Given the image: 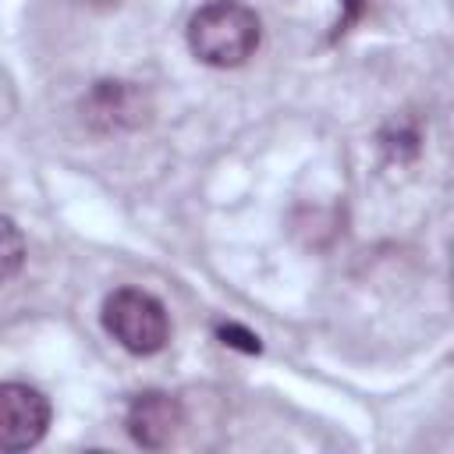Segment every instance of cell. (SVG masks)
<instances>
[{
	"label": "cell",
	"mask_w": 454,
	"mask_h": 454,
	"mask_svg": "<svg viewBox=\"0 0 454 454\" xmlns=\"http://www.w3.org/2000/svg\"><path fill=\"white\" fill-rule=\"evenodd\" d=\"M259 39V14L241 0H206L188 18V50L209 67H241Z\"/></svg>",
	"instance_id": "obj_1"
},
{
	"label": "cell",
	"mask_w": 454,
	"mask_h": 454,
	"mask_svg": "<svg viewBox=\"0 0 454 454\" xmlns=\"http://www.w3.org/2000/svg\"><path fill=\"white\" fill-rule=\"evenodd\" d=\"M106 333L131 355H156L170 340V316L163 301L142 287H117L103 301Z\"/></svg>",
	"instance_id": "obj_2"
},
{
	"label": "cell",
	"mask_w": 454,
	"mask_h": 454,
	"mask_svg": "<svg viewBox=\"0 0 454 454\" xmlns=\"http://www.w3.org/2000/svg\"><path fill=\"white\" fill-rule=\"evenodd\" d=\"M50 401L28 383H0V450H28L50 429Z\"/></svg>",
	"instance_id": "obj_3"
},
{
	"label": "cell",
	"mask_w": 454,
	"mask_h": 454,
	"mask_svg": "<svg viewBox=\"0 0 454 454\" xmlns=\"http://www.w3.org/2000/svg\"><path fill=\"white\" fill-rule=\"evenodd\" d=\"M124 426L138 447L160 450L174 440V433L181 426V404L163 390H142L131 397V404L124 411Z\"/></svg>",
	"instance_id": "obj_4"
},
{
	"label": "cell",
	"mask_w": 454,
	"mask_h": 454,
	"mask_svg": "<svg viewBox=\"0 0 454 454\" xmlns=\"http://www.w3.org/2000/svg\"><path fill=\"white\" fill-rule=\"evenodd\" d=\"M25 266V238L11 216H0V280H11Z\"/></svg>",
	"instance_id": "obj_5"
},
{
	"label": "cell",
	"mask_w": 454,
	"mask_h": 454,
	"mask_svg": "<svg viewBox=\"0 0 454 454\" xmlns=\"http://www.w3.org/2000/svg\"><path fill=\"white\" fill-rule=\"evenodd\" d=\"M216 337H220V344L238 348V351H245V355H259V351H262L259 337H255L248 326H241V323H216Z\"/></svg>",
	"instance_id": "obj_6"
},
{
	"label": "cell",
	"mask_w": 454,
	"mask_h": 454,
	"mask_svg": "<svg viewBox=\"0 0 454 454\" xmlns=\"http://www.w3.org/2000/svg\"><path fill=\"white\" fill-rule=\"evenodd\" d=\"M362 11H365V0H340V18H337V25H333V35L330 39H340L358 18H362Z\"/></svg>",
	"instance_id": "obj_7"
}]
</instances>
